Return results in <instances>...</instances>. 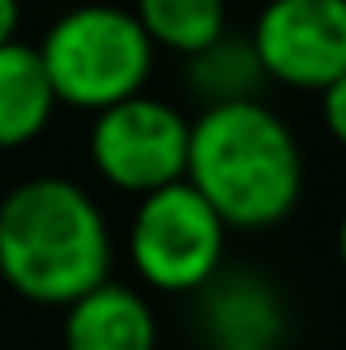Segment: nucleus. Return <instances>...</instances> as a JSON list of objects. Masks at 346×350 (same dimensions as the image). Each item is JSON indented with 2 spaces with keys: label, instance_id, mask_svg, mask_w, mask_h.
I'll return each mask as SVG.
<instances>
[{
  "label": "nucleus",
  "instance_id": "1",
  "mask_svg": "<svg viewBox=\"0 0 346 350\" xmlns=\"http://www.w3.org/2000/svg\"><path fill=\"white\" fill-rule=\"evenodd\" d=\"M183 179L228 232L285 224L306 191V159L293 126L261 102L212 106L191 118Z\"/></svg>",
  "mask_w": 346,
  "mask_h": 350
},
{
  "label": "nucleus",
  "instance_id": "2",
  "mask_svg": "<svg viewBox=\"0 0 346 350\" xmlns=\"http://www.w3.org/2000/svg\"><path fill=\"white\" fill-rule=\"evenodd\" d=\"M110 224L74 179L37 175L0 200V277L25 301L66 310L110 281Z\"/></svg>",
  "mask_w": 346,
  "mask_h": 350
},
{
  "label": "nucleus",
  "instance_id": "3",
  "mask_svg": "<svg viewBox=\"0 0 346 350\" xmlns=\"http://www.w3.org/2000/svg\"><path fill=\"white\" fill-rule=\"evenodd\" d=\"M37 57L45 66L57 106L102 114L143 94L155 70V45L122 4H74L41 37Z\"/></svg>",
  "mask_w": 346,
  "mask_h": 350
},
{
  "label": "nucleus",
  "instance_id": "4",
  "mask_svg": "<svg viewBox=\"0 0 346 350\" xmlns=\"http://www.w3.org/2000/svg\"><path fill=\"white\" fill-rule=\"evenodd\" d=\"M127 257L143 285L159 293H200L228 257V228L204 196L179 179L139 200L127 228Z\"/></svg>",
  "mask_w": 346,
  "mask_h": 350
},
{
  "label": "nucleus",
  "instance_id": "5",
  "mask_svg": "<svg viewBox=\"0 0 346 350\" xmlns=\"http://www.w3.org/2000/svg\"><path fill=\"white\" fill-rule=\"evenodd\" d=\"M187 139H191V118L175 102L135 94L94 114L90 163L110 187L143 200L183 179Z\"/></svg>",
  "mask_w": 346,
  "mask_h": 350
},
{
  "label": "nucleus",
  "instance_id": "6",
  "mask_svg": "<svg viewBox=\"0 0 346 350\" xmlns=\"http://www.w3.org/2000/svg\"><path fill=\"white\" fill-rule=\"evenodd\" d=\"M249 41L273 86L322 94L346 74V0H265Z\"/></svg>",
  "mask_w": 346,
  "mask_h": 350
},
{
  "label": "nucleus",
  "instance_id": "7",
  "mask_svg": "<svg viewBox=\"0 0 346 350\" xmlns=\"http://www.w3.org/2000/svg\"><path fill=\"white\" fill-rule=\"evenodd\" d=\"M196 330L208 350H281L289 334L285 293L245 265H224L196 293Z\"/></svg>",
  "mask_w": 346,
  "mask_h": 350
},
{
  "label": "nucleus",
  "instance_id": "8",
  "mask_svg": "<svg viewBox=\"0 0 346 350\" xmlns=\"http://www.w3.org/2000/svg\"><path fill=\"white\" fill-rule=\"evenodd\" d=\"M159 322L147 297L122 281H102L66 306L62 350H155Z\"/></svg>",
  "mask_w": 346,
  "mask_h": 350
},
{
  "label": "nucleus",
  "instance_id": "9",
  "mask_svg": "<svg viewBox=\"0 0 346 350\" xmlns=\"http://www.w3.org/2000/svg\"><path fill=\"white\" fill-rule=\"evenodd\" d=\"M57 110L37 45L8 41L0 45V151L33 143Z\"/></svg>",
  "mask_w": 346,
  "mask_h": 350
},
{
  "label": "nucleus",
  "instance_id": "10",
  "mask_svg": "<svg viewBox=\"0 0 346 350\" xmlns=\"http://www.w3.org/2000/svg\"><path fill=\"white\" fill-rule=\"evenodd\" d=\"M265 86H269V78H265L257 53H253V41L245 33L228 29L220 41H212L208 49L187 57V90L200 102V110L232 106V102H261Z\"/></svg>",
  "mask_w": 346,
  "mask_h": 350
},
{
  "label": "nucleus",
  "instance_id": "11",
  "mask_svg": "<svg viewBox=\"0 0 346 350\" xmlns=\"http://www.w3.org/2000/svg\"><path fill=\"white\" fill-rule=\"evenodd\" d=\"M131 12L155 53L168 49L183 62L228 33V0H135Z\"/></svg>",
  "mask_w": 346,
  "mask_h": 350
},
{
  "label": "nucleus",
  "instance_id": "12",
  "mask_svg": "<svg viewBox=\"0 0 346 350\" xmlns=\"http://www.w3.org/2000/svg\"><path fill=\"white\" fill-rule=\"evenodd\" d=\"M318 114H322V126L334 139V147L346 151V74L318 94Z\"/></svg>",
  "mask_w": 346,
  "mask_h": 350
},
{
  "label": "nucleus",
  "instance_id": "13",
  "mask_svg": "<svg viewBox=\"0 0 346 350\" xmlns=\"http://www.w3.org/2000/svg\"><path fill=\"white\" fill-rule=\"evenodd\" d=\"M16 21H21V0H0V45L16 41Z\"/></svg>",
  "mask_w": 346,
  "mask_h": 350
},
{
  "label": "nucleus",
  "instance_id": "14",
  "mask_svg": "<svg viewBox=\"0 0 346 350\" xmlns=\"http://www.w3.org/2000/svg\"><path fill=\"white\" fill-rule=\"evenodd\" d=\"M334 253H338V265H343V273H346V212H343V220H338V232H334Z\"/></svg>",
  "mask_w": 346,
  "mask_h": 350
}]
</instances>
